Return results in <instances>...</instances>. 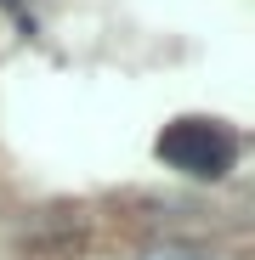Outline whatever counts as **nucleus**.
Instances as JSON below:
<instances>
[{
    "label": "nucleus",
    "instance_id": "obj_1",
    "mask_svg": "<svg viewBox=\"0 0 255 260\" xmlns=\"http://www.w3.org/2000/svg\"><path fill=\"white\" fill-rule=\"evenodd\" d=\"M159 158L170 170H182L193 181H221L227 170L238 164V136L221 124V119H176L159 130Z\"/></svg>",
    "mask_w": 255,
    "mask_h": 260
},
{
    "label": "nucleus",
    "instance_id": "obj_3",
    "mask_svg": "<svg viewBox=\"0 0 255 260\" xmlns=\"http://www.w3.org/2000/svg\"><path fill=\"white\" fill-rule=\"evenodd\" d=\"M0 6H12V12H23V0H0Z\"/></svg>",
    "mask_w": 255,
    "mask_h": 260
},
{
    "label": "nucleus",
    "instance_id": "obj_2",
    "mask_svg": "<svg viewBox=\"0 0 255 260\" xmlns=\"http://www.w3.org/2000/svg\"><path fill=\"white\" fill-rule=\"evenodd\" d=\"M142 260H204L199 249H176V243H164V249H148Z\"/></svg>",
    "mask_w": 255,
    "mask_h": 260
}]
</instances>
